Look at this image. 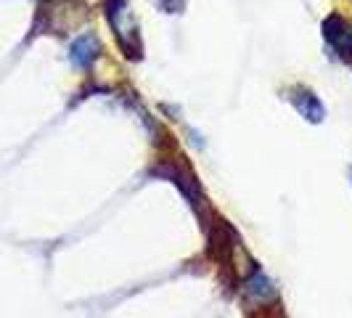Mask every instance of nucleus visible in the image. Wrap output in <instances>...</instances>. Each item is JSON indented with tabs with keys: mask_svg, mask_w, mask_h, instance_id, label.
I'll use <instances>...</instances> for the list:
<instances>
[{
	"mask_svg": "<svg viewBox=\"0 0 352 318\" xmlns=\"http://www.w3.org/2000/svg\"><path fill=\"white\" fill-rule=\"evenodd\" d=\"M104 8H106V19L114 27L117 40H120V45L124 48V53L133 56V59H138L141 56V37H138L135 19L127 11V3L124 0H104Z\"/></svg>",
	"mask_w": 352,
	"mask_h": 318,
	"instance_id": "nucleus-1",
	"label": "nucleus"
},
{
	"mask_svg": "<svg viewBox=\"0 0 352 318\" xmlns=\"http://www.w3.org/2000/svg\"><path fill=\"white\" fill-rule=\"evenodd\" d=\"M323 35L331 43V48L336 51L339 59H344L352 67V27L342 17H329L323 24Z\"/></svg>",
	"mask_w": 352,
	"mask_h": 318,
	"instance_id": "nucleus-2",
	"label": "nucleus"
},
{
	"mask_svg": "<svg viewBox=\"0 0 352 318\" xmlns=\"http://www.w3.org/2000/svg\"><path fill=\"white\" fill-rule=\"evenodd\" d=\"M98 51H101V43H98V37L96 35H82V37H77L74 43H72V53H69V59H72V64L77 67V70H88L90 64L98 59Z\"/></svg>",
	"mask_w": 352,
	"mask_h": 318,
	"instance_id": "nucleus-3",
	"label": "nucleus"
},
{
	"mask_svg": "<svg viewBox=\"0 0 352 318\" xmlns=\"http://www.w3.org/2000/svg\"><path fill=\"white\" fill-rule=\"evenodd\" d=\"M247 295L257 302H267L276 297V286H273V282L265 273H254L247 282Z\"/></svg>",
	"mask_w": 352,
	"mask_h": 318,
	"instance_id": "nucleus-4",
	"label": "nucleus"
},
{
	"mask_svg": "<svg viewBox=\"0 0 352 318\" xmlns=\"http://www.w3.org/2000/svg\"><path fill=\"white\" fill-rule=\"evenodd\" d=\"M292 101L297 104V109H300L307 120H313V123L323 120V106H320V101H318L310 90H300V96H292Z\"/></svg>",
	"mask_w": 352,
	"mask_h": 318,
	"instance_id": "nucleus-5",
	"label": "nucleus"
}]
</instances>
